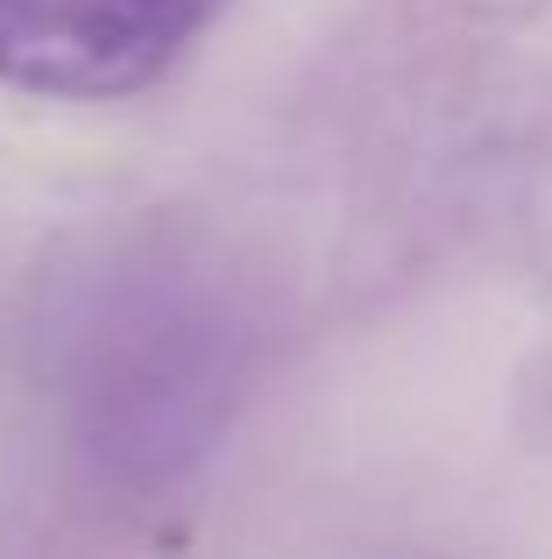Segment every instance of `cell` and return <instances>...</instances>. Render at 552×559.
I'll return each mask as SVG.
<instances>
[{
	"label": "cell",
	"instance_id": "obj_1",
	"mask_svg": "<svg viewBox=\"0 0 552 559\" xmlns=\"http://www.w3.org/2000/svg\"><path fill=\"white\" fill-rule=\"evenodd\" d=\"M220 0H0V79L43 99L156 85Z\"/></svg>",
	"mask_w": 552,
	"mask_h": 559
}]
</instances>
